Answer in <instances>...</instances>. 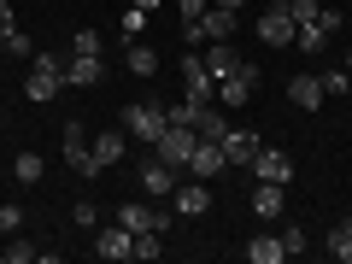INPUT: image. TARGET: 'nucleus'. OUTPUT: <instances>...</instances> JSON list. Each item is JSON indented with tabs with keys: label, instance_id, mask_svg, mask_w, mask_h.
<instances>
[{
	"label": "nucleus",
	"instance_id": "6",
	"mask_svg": "<svg viewBox=\"0 0 352 264\" xmlns=\"http://www.w3.org/2000/svg\"><path fill=\"white\" fill-rule=\"evenodd\" d=\"M294 12H288V0L282 6H270V12H258V41L264 47H294Z\"/></svg>",
	"mask_w": 352,
	"mask_h": 264
},
{
	"label": "nucleus",
	"instance_id": "12",
	"mask_svg": "<svg viewBox=\"0 0 352 264\" xmlns=\"http://www.w3.org/2000/svg\"><path fill=\"white\" fill-rule=\"evenodd\" d=\"M170 200H176V212H182V217H206V212H212V188H206L200 176H194V182H176Z\"/></svg>",
	"mask_w": 352,
	"mask_h": 264
},
{
	"label": "nucleus",
	"instance_id": "26",
	"mask_svg": "<svg viewBox=\"0 0 352 264\" xmlns=\"http://www.w3.org/2000/svg\"><path fill=\"white\" fill-rule=\"evenodd\" d=\"M129 71H135V76H153V71H159V53L135 41V47H129Z\"/></svg>",
	"mask_w": 352,
	"mask_h": 264
},
{
	"label": "nucleus",
	"instance_id": "19",
	"mask_svg": "<svg viewBox=\"0 0 352 264\" xmlns=\"http://www.w3.org/2000/svg\"><path fill=\"white\" fill-rule=\"evenodd\" d=\"M258 147H264V141L252 135V129H229V135H223V159L229 164H252V153H258Z\"/></svg>",
	"mask_w": 352,
	"mask_h": 264
},
{
	"label": "nucleus",
	"instance_id": "39",
	"mask_svg": "<svg viewBox=\"0 0 352 264\" xmlns=\"http://www.w3.org/2000/svg\"><path fill=\"white\" fill-rule=\"evenodd\" d=\"M346 71H352V53H346Z\"/></svg>",
	"mask_w": 352,
	"mask_h": 264
},
{
	"label": "nucleus",
	"instance_id": "24",
	"mask_svg": "<svg viewBox=\"0 0 352 264\" xmlns=\"http://www.w3.org/2000/svg\"><path fill=\"white\" fill-rule=\"evenodd\" d=\"M323 247H329V258L352 264V229H346V223H335V229H329V241H323Z\"/></svg>",
	"mask_w": 352,
	"mask_h": 264
},
{
	"label": "nucleus",
	"instance_id": "11",
	"mask_svg": "<svg viewBox=\"0 0 352 264\" xmlns=\"http://www.w3.org/2000/svg\"><path fill=\"white\" fill-rule=\"evenodd\" d=\"M94 258H112V264H124V258H135V235H129L124 223H112V229H100V235H94Z\"/></svg>",
	"mask_w": 352,
	"mask_h": 264
},
{
	"label": "nucleus",
	"instance_id": "7",
	"mask_svg": "<svg viewBox=\"0 0 352 264\" xmlns=\"http://www.w3.org/2000/svg\"><path fill=\"white\" fill-rule=\"evenodd\" d=\"M247 170L258 176V182H282V188L294 182V159H288V153H276V147H258V153H252V164H247Z\"/></svg>",
	"mask_w": 352,
	"mask_h": 264
},
{
	"label": "nucleus",
	"instance_id": "38",
	"mask_svg": "<svg viewBox=\"0 0 352 264\" xmlns=\"http://www.w3.org/2000/svg\"><path fill=\"white\" fill-rule=\"evenodd\" d=\"M129 6H135V12H153V6H159V0H129Z\"/></svg>",
	"mask_w": 352,
	"mask_h": 264
},
{
	"label": "nucleus",
	"instance_id": "4",
	"mask_svg": "<svg viewBox=\"0 0 352 264\" xmlns=\"http://www.w3.org/2000/svg\"><path fill=\"white\" fill-rule=\"evenodd\" d=\"M194 147H200V135H194V124H164V135L153 141V153H159L170 170H188Z\"/></svg>",
	"mask_w": 352,
	"mask_h": 264
},
{
	"label": "nucleus",
	"instance_id": "31",
	"mask_svg": "<svg viewBox=\"0 0 352 264\" xmlns=\"http://www.w3.org/2000/svg\"><path fill=\"white\" fill-rule=\"evenodd\" d=\"M176 12H182V24H200L212 12V0H176Z\"/></svg>",
	"mask_w": 352,
	"mask_h": 264
},
{
	"label": "nucleus",
	"instance_id": "5",
	"mask_svg": "<svg viewBox=\"0 0 352 264\" xmlns=\"http://www.w3.org/2000/svg\"><path fill=\"white\" fill-rule=\"evenodd\" d=\"M182 82H188V100L194 106H212L217 100V82H212V71H206V53H182Z\"/></svg>",
	"mask_w": 352,
	"mask_h": 264
},
{
	"label": "nucleus",
	"instance_id": "2",
	"mask_svg": "<svg viewBox=\"0 0 352 264\" xmlns=\"http://www.w3.org/2000/svg\"><path fill=\"white\" fill-rule=\"evenodd\" d=\"M258 82H264V71H258L252 59H241V65H235V76H223V82H217V100H223V112H241V106H252Z\"/></svg>",
	"mask_w": 352,
	"mask_h": 264
},
{
	"label": "nucleus",
	"instance_id": "32",
	"mask_svg": "<svg viewBox=\"0 0 352 264\" xmlns=\"http://www.w3.org/2000/svg\"><path fill=\"white\" fill-rule=\"evenodd\" d=\"M24 229V206H0V235H18Z\"/></svg>",
	"mask_w": 352,
	"mask_h": 264
},
{
	"label": "nucleus",
	"instance_id": "16",
	"mask_svg": "<svg viewBox=\"0 0 352 264\" xmlns=\"http://www.w3.org/2000/svg\"><path fill=\"white\" fill-rule=\"evenodd\" d=\"M252 212H258L264 223L282 217V212H288V188H282V182H258V188H252Z\"/></svg>",
	"mask_w": 352,
	"mask_h": 264
},
{
	"label": "nucleus",
	"instance_id": "29",
	"mask_svg": "<svg viewBox=\"0 0 352 264\" xmlns=\"http://www.w3.org/2000/svg\"><path fill=\"white\" fill-rule=\"evenodd\" d=\"M71 53H94V59H100V30H76V41H71Z\"/></svg>",
	"mask_w": 352,
	"mask_h": 264
},
{
	"label": "nucleus",
	"instance_id": "23",
	"mask_svg": "<svg viewBox=\"0 0 352 264\" xmlns=\"http://www.w3.org/2000/svg\"><path fill=\"white\" fill-rule=\"evenodd\" d=\"M294 47H300V53H323L329 47V30L323 24H300V30H294Z\"/></svg>",
	"mask_w": 352,
	"mask_h": 264
},
{
	"label": "nucleus",
	"instance_id": "22",
	"mask_svg": "<svg viewBox=\"0 0 352 264\" xmlns=\"http://www.w3.org/2000/svg\"><path fill=\"white\" fill-rule=\"evenodd\" d=\"M194 135H200V141H223V135H229L223 112H217V106H200V118H194Z\"/></svg>",
	"mask_w": 352,
	"mask_h": 264
},
{
	"label": "nucleus",
	"instance_id": "36",
	"mask_svg": "<svg viewBox=\"0 0 352 264\" xmlns=\"http://www.w3.org/2000/svg\"><path fill=\"white\" fill-rule=\"evenodd\" d=\"M317 24H323V30H329V36H335V30H340V24H346V18H340V12H329V6H317Z\"/></svg>",
	"mask_w": 352,
	"mask_h": 264
},
{
	"label": "nucleus",
	"instance_id": "37",
	"mask_svg": "<svg viewBox=\"0 0 352 264\" xmlns=\"http://www.w3.org/2000/svg\"><path fill=\"white\" fill-rule=\"evenodd\" d=\"M212 6H229V12H241V6H247V0H212Z\"/></svg>",
	"mask_w": 352,
	"mask_h": 264
},
{
	"label": "nucleus",
	"instance_id": "21",
	"mask_svg": "<svg viewBox=\"0 0 352 264\" xmlns=\"http://www.w3.org/2000/svg\"><path fill=\"white\" fill-rule=\"evenodd\" d=\"M247 258L252 264H282L288 252H282V235H252L247 241Z\"/></svg>",
	"mask_w": 352,
	"mask_h": 264
},
{
	"label": "nucleus",
	"instance_id": "25",
	"mask_svg": "<svg viewBox=\"0 0 352 264\" xmlns=\"http://www.w3.org/2000/svg\"><path fill=\"white\" fill-rule=\"evenodd\" d=\"M41 170H47L41 153H18V159H12V176H18V182H41Z\"/></svg>",
	"mask_w": 352,
	"mask_h": 264
},
{
	"label": "nucleus",
	"instance_id": "14",
	"mask_svg": "<svg viewBox=\"0 0 352 264\" xmlns=\"http://www.w3.org/2000/svg\"><path fill=\"white\" fill-rule=\"evenodd\" d=\"M88 147H94V164H100V170H112V164L129 159V129H106V135L88 141Z\"/></svg>",
	"mask_w": 352,
	"mask_h": 264
},
{
	"label": "nucleus",
	"instance_id": "35",
	"mask_svg": "<svg viewBox=\"0 0 352 264\" xmlns=\"http://www.w3.org/2000/svg\"><path fill=\"white\" fill-rule=\"evenodd\" d=\"M18 30V12H12V0H0V36H12Z\"/></svg>",
	"mask_w": 352,
	"mask_h": 264
},
{
	"label": "nucleus",
	"instance_id": "17",
	"mask_svg": "<svg viewBox=\"0 0 352 264\" xmlns=\"http://www.w3.org/2000/svg\"><path fill=\"white\" fill-rule=\"evenodd\" d=\"M106 76V65L94 59V53H71V59H65V82H76V88H94Z\"/></svg>",
	"mask_w": 352,
	"mask_h": 264
},
{
	"label": "nucleus",
	"instance_id": "20",
	"mask_svg": "<svg viewBox=\"0 0 352 264\" xmlns=\"http://www.w3.org/2000/svg\"><path fill=\"white\" fill-rule=\"evenodd\" d=\"M235 65H241V53L229 47V41H217V47L206 53V71H212V82H223V76H235Z\"/></svg>",
	"mask_w": 352,
	"mask_h": 264
},
{
	"label": "nucleus",
	"instance_id": "18",
	"mask_svg": "<svg viewBox=\"0 0 352 264\" xmlns=\"http://www.w3.org/2000/svg\"><path fill=\"white\" fill-rule=\"evenodd\" d=\"M235 24H241V12H229V6H212V12L200 18V36H206V41H229V36H235Z\"/></svg>",
	"mask_w": 352,
	"mask_h": 264
},
{
	"label": "nucleus",
	"instance_id": "1",
	"mask_svg": "<svg viewBox=\"0 0 352 264\" xmlns=\"http://www.w3.org/2000/svg\"><path fill=\"white\" fill-rule=\"evenodd\" d=\"M164 124H170V112H164V100H135V106H124V129H129V141H159L164 135Z\"/></svg>",
	"mask_w": 352,
	"mask_h": 264
},
{
	"label": "nucleus",
	"instance_id": "10",
	"mask_svg": "<svg viewBox=\"0 0 352 264\" xmlns=\"http://www.w3.org/2000/svg\"><path fill=\"white\" fill-rule=\"evenodd\" d=\"M141 194H147V200H170V194H176V170L159 159V153L141 164Z\"/></svg>",
	"mask_w": 352,
	"mask_h": 264
},
{
	"label": "nucleus",
	"instance_id": "15",
	"mask_svg": "<svg viewBox=\"0 0 352 264\" xmlns=\"http://www.w3.org/2000/svg\"><path fill=\"white\" fill-rule=\"evenodd\" d=\"M223 141H200L194 147V159H188V176H200V182H212V176H223Z\"/></svg>",
	"mask_w": 352,
	"mask_h": 264
},
{
	"label": "nucleus",
	"instance_id": "30",
	"mask_svg": "<svg viewBox=\"0 0 352 264\" xmlns=\"http://www.w3.org/2000/svg\"><path fill=\"white\" fill-rule=\"evenodd\" d=\"M0 53H12V59H30V36L12 30V36H0Z\"/></svg>",
	"mask_w": 352,
	"mask_h": 264
},
{
	"label": "nucleus",
	"instance_id": "3",
	"mask_svg": "<svg viewBox=\"0 0 352 264\" xmlns=\"http://www.w3.org/2000/svg\"><path fill=\"white\" fill-rule=\"evenodd\" d=\"M59 88H65V59H59V53H36V65H30V82H24V94H30L36 106H47L53 94H59Z\"/></svg>",
	"mask_w": 352,
	"mask_h": 264
},
{
	"label": "nucleus",
	"instance_id": "33",
	"mask_svg": "<svg viewBox=\"0 0 352 264\" xmlns=\"http://www.w3.org/2000/svg\"><path fill=\"white\" fill-rule=\"evenodd\" d=\"M0 258H6V264H30L36 247H30V241H12V247H0Z\"/></svg>",
	"mask_w": 352,
	"mask_h": 264
},
{
	"label": "nucleus",
	"instance_id": "9",
	"mask_svg": "<svg viewBox=\"0 0 352 264\" xmlns=\"http://www.w3.org/2000/svg\"><path fill=\"white\" fill-rule=\"evenodd\" d=\"M118 223H124L129 235H141V229H170V217H164L159 206H147V200H124L118 206Z\"/></svg>",
	"mask_w": 352,
	"mask_h": 264
},
{
	"label": "nucleus",
	"instance_id": "34",
	"mask_svg": "<svg viewBox=\"0 0 352 264\" xmlns=\"http://www.w3.org/2000/svg\"><path fill=\"white\" fill-rule=\"evenodd\" d=\"M141 24H147V12H135V6H124V41L141 36Z\"/></svg>",
	"mask_w": 352,
	"mask_h": 264
},
{
	"label": "nucleus",
	"instance_id": "28",
	"mask_svg": "<svg viewBox=\"0 0 352 264\" xmlns=\"http://www.w3.org/2000/svg\"><path fill=\"white\" fill-rule=\"evenodd\" d=\"M323 94H352V71H346V65L323 71Z\"/></svg>",
	"mask_w": 352,
	"mask_h": 264
},
{
	"label": "nucleus",
	"instance_id": "27",
	"mask_svg": "<svg viewBox=\"0 0 352 264\" xmlns=\"http://www.w3.org/2000/svg\"><path fill=\"white\" fill-rule=\"evenodd\" d=\"M305 247H311V235H305V223H288V229H282V252H288V258H300Z\"/></svg>",
	"mask_w": 352,
	"mask_h": 264
},
{
	"label": "nucleus",
	"instance_id": "13",
	"mask_svg": "<svg viewBox=\"0 0 352 264\" xmlns=\"http://www.w3.org/2000/svg\"><path fill=\"white\" fill-rule=\"evenodd\" d=\"M288 100L300 106V112H317V106L329 100V94H323V76H311V71H300V76H288Z\"/></svg>",
	"mask_w": 352,
	"mask_h": 264
},
{
	"label": "nucleus",
	"instance_id": "8",
	"mask_svg": "<svg viewBox=\"0 0 352 264\" xmlns=\"http://www.w3.org/2000/svg\"><path fill=\"white\" fill-rule=\"evenodd\" d=\"M65 164H71L82 182H88V176H100V164H94V147L82 141V124H65Z\"/></svg>",
	"mask_w": 352,
	"mask_h": 264
}]
</instances>
